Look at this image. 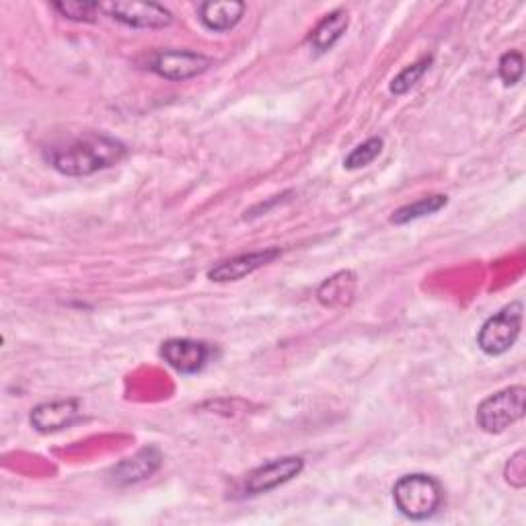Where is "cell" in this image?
Listing matches in <instances>:
<instances>
[{
    "label": "cell",
    "instance_id": "cell-15",
    "mask_svg": "<svg viewBox=\"0 0 526 526\" xmlns=\"http://www.w3.org/2000/svg\"><path fill=\"white\" fill-rule=\"evenodd\" d=\"M446 196H428V198H422L418 202L413 204H407L403 208H399L393 216H391V222L393 224H407L411 220H418V218H424V216H430L434 212H438L440 208L446 206Z\"/></svg>",
    "mask_w": 526,
    "mask_h": 526
},
{
    "label": "cell",
    "instance_id": "cell-4",
    "mask_svg": "<svg viewBox=\"0 0 526 526\" xmlns=\"http://www.w3.org/2000/svg\"><path fill=\"white\" fill-rule=\"evenodd\" d=\"M522 327V303L504 307L498 315L490 317L477 335V346L490 356L506 354L518 340Z\"/></svg>",
    "mask_w": 526,
    "mask_h": 526
},
{
    "label": "cell",
    "instance_id": "cell-12",
    "mask_svg": "<svg viewBox=\"0 0 526 526\" xmlns=\"http://www.w3.org/2000/svg\"><path fill=\"white\" fill-rule=\"evenodd\" d=\"M245 13V5L239 0H224V3H204L200 7V19L210 31H231Z\"/></svg>",
    "mask_w": 526,
    "mask_h": 526
},
{
    "label": "cell",
    "instance_id": "cell-3",
    "mask_svg": "<svg viewBox=\"0 0 526 526\" xmlns=\"http://www.w3.org/2000/svg\"><path fill=\"white\" fill-rule=\"evenodd\" d=\"M524 387H508L481 401L477 407V424L487 434H500L524 416Z\"/></svg>",
    "mask_w": 526,
    "mask_h": 526
},
{
    "label": "cell",
    "instance_id": "cell-5",
    "mask_svg": "<svg viewBox=\"0 0 526 526\" xmlns=\"http://www.w3.org/2000/svg\"><path fill=\"white\" fill-rule=\"evenodd\" d=\"M99 11L109 15L124 25L140 29H163L169 27L171 13L157 3H136V0H114V3H101Z\"/></svg>",
    "mask_w": 526,
    "mask_h": 526
},
{
    "label": "cell",
    "instance_id": "cell-11",
    "mask_svg": "<svg viewBox=\"0 0 526 526\" xmlns=\"http://www.w3.org/2000/svg\"><path fill=\"white\" fill-rule=\"evenodd\" d=\"M161 453L155 448V446H148V448H142L138 450V453L134 457H128L124 461H120L114 471H111V475H114V479L122 485H130V483H138L146 477L153 475L159 467H161Z\"/></svg>",
    "mask_w": 526,
    "mask_h": 526
},
{
    "label": "cell",
    "instance_id": "cell-1",
    "mask_svg": "<svg viewBox=\"0 0 526 526\" xmlns=\"http://www.w3.org/2000/svg\"><path fill=\"white\" fill-rule=\"evenodd\" d=\"M126 153L128 150L120 140L87 132L50 146L46 150V159L62 175L83 177L118 165L124 161Z\"/></svg>",
    "mask_w": 526,
    "mask_h": 526
},
{
    "label": "cell",
    "instance_id": "cell-6",
    "mask_svg": "<svg viewBox=\"0 0 526 526\" xmlns=\"http://www.w3.org/2000/svg\"><path fill=\"white\" fill-rule=\"evenodd\" d=\"M212 66V60L204 54L190 50H163L155 54L150 68L167 81H187L204 74Z\"/></svg>",
    "mask_w": 526,
    "mask_h": 526
},
{
    "label": "cell",
    "instance_id": "cell-20",
    "mask_svg": "<svg viewBox=\"0 0 526 526\" xmlns=\"http://www.w3.org/2000/svg\"><path fill=\"white\" fill-rule=\"evenodd\" d=\"M506 481L514 487H524L526 483V453L524 450H518V453L508 461Z\"/></svg>",
    "mask_w": 526,
    "mask_h": 526
},
{
    "label": "cell",
    "instance_id": "cell-8",
    "mask_svg": "<svg viewBox=\"0 0 526 526\" xmlns=\"http://www.w3.org/2000/svg\"><path fill=\"white\" fill-rule=\"evenodd\" d=\"M31 426L42 434H54L70 428L81 420V405L77 399L42 403L31 411Z\"/></svg>",
    "mask_w": 526,
    "mask_h": 526
},
{
    "label": "cell",
    "instance_id": "cell-10",
    "mask_svg": "<svg viewBox=\"0 0 526 526\" xmlns=\"http://www.w3.org/2000/svg\"><path fill=\"white\" fill-rule=\"evenodd\" d=\"M163 360L181 374H194L204 368L210 348L196 340H169L161 346Z\"/></svg>",
    "mask_w": 526,
    "mask_h": 526
},
{
    "label": "cell",
    "instance_id": "cell-19",
    "mask_svg": "<svg viewBox=\"0 0 526 526\" xmlns=\"http://www.w3.org/2000/svg\"><path fill=\"white\" fill-rule=\"evenodd\" d=\"M524 74V60L522 54L518 52H508L500 58V77L504 81V85L512 87L516 85Z\"/></svg>",
    "mask_w": 526,
    "mask_h": 526
},
{
    "label": "cell",
    "instance_id": "cell-7",
    "mask_svg": "<svg viewBox=\"0 0 526 526\" xmlns=\"http://www.w3.org/2000/svg\"><path fill=\"white\" fill-rule=\"evenodd\" d=\"M303 467L305 463L300 457H284V459L270 461L266 465L253 469L247 475L245 492L249 496H257V494H266L270 490H276V487L294 479L300 471H303Z\"/></svg>",
    "mask_w": 526,
    "mask_h": 526
},
{
    "label": "cell",
    "instance_id": "cell-13",
    "mask_svg": "<svg viewBox=\"0 0 526 526\" xmlns=\"http://www.w3.org/2000/svg\"><path fill=\"white\" fill-rule=\"evenodd\" d=\"M356 292V276L354 272H340L331 278H327L321 288L317 290L319 303L323 307H344L354 298Z\"/></svg>",
    "mask_w": 526,
    "mask_h": 526
},
{
    "label": "cell",
    "instance_id": "cell-14",
    "mask_svg": "<svg viewBox=\"0 0 526 526\" xmlns=\"http://www.w3.org/2000/svg\"><path fill=\"white\" fill-rule=\"evenodd\" d=\"M348 13L346 11H333L327 15L311 33V46L317 52H327L333 48V44L340 40V37L348 29Z\"/></svg>",
    "mask_w": 526,
    "mask_h": 526
},
{
    "label": "cell",
    "instance_id": "cell-16",
    "mask_svg": "<svg viewBox=\"0 0 526 526\" xmlns=\"http://www.w3.org/2000/svg\"><path fill=\"white\" fill-rule=\"evenodd\" d=\"M430 64H432V58H422L420 62L407 66L403 72H399L397 77L393 79V83H391V93L403 95V93H407L409 89L416 87V85L420 83V79L426 74V70L430 68Z\"/></svg>",
    "mask_w": 526,
    "mask_h": 526
},
{
    "label": "cell",
    "instance_id": "cell-2",
    "mask_svg": "<svg viewBox=\"0 0 526 526\" xmlns=\"http://www.w3.org/2000/svg\"><path fill=\"white\" fill-rule=\"evenodd\" d=\"M393 500L403 516L411 520H426L440 510L444 492L436 477L426 473H411L403 475L395 483Z\"/></svg>",
    "mask_w": 526,
    "mask_h": 526
},
{
    "label": "cell",
    "instance_id": "cell-9",
    "mask_svg": "<svg viewBox=\"0 0 526 526\" xmlns=\"http://www.w3.org/2000/svg\"><path fill=\"white\" fill-rule=\"evenodd\" d=\"M280 257V249H266V251H255V253H245V255H237L233 259H227L214 266L208 272V278L212 282H237L249 274H253L255 270L268 266L274 259Z\"/></svg>",
    "mask_w": 526,
    "mask_h": 526
},
{
    "label": "cell",
    "instance_id": "cell-18",
    "mask_svg": "<svg viewBox=\"0 0 526 526\" xmlns=\"http://www.w3.org/2000/svg\"><path fill=\"white\" fill-rule=\"evenodd\" d=\"M54 9L66 19L85 23H93L97 19V13H101L97 3H56Z\"/></svg>",
    "mask_w": 526,
    "mask_h": 526
},
{
    "label": "cell",
    "instance_id": "cell-17",
    "mask_svg": "<svg viewBox=\"0 0 526 526\" xmlns=\"http://www.w3.org/2000/svg\"><path fill=\"white\" fill-rule=\"evenodd\" d=\"M381 150H383V138H370L352 150V153L344 161V167L350 171L362 169L377 159L381 155Z\"/></svg>",
    "mask_w": 526,
    "mask_h": 526
}]
</instances>
